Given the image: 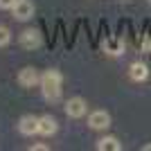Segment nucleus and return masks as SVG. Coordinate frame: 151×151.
I'll return each mask as SVG.
<instances>
[{"label": "nucleus", "instance_id": "obj_5", "mask_svg": "<svg viewBox=\"0 0 151 151\" xmlns=\"http://www.w3.org/2000/svg\"><path fill=\"white\" fill-rule=\"evenodd\" d=\"M18 83L25 88H34L36 83H41V75L36 72V68H23L18 72Z\"/></svg>", "mask_w": 151, "mask_h": 151}, {"label": "nucleus", "instance_id": "obj_9", "mask_svg": "<svg viewBox=\"0 0 151 151\" xmlns=\"http://www.w3.org/2000/svg\"><path fill=\"white\" fill-rule=\"evenodd\" d=\"M101 47H104V52H106V54L117 57V54H122V52H124V41H122V38H106V41L101 43Z\"/></svg>", "mask_w": 151, "mask_h": 151}, {"label": "nucleus", "instance_id": "obj_10", "mask_svg": "<svg viewBox=\"0 0 151 151\" xmlns=\"http://www.w3.org/2000/svg\"><path fill=\"white\" fill-rule=\"evenodd\" d=\"M129 77H131L133 81H145L147 77H149V68H147L145 63L135 61V63H131V68H129Z\"/></svg>", "mask_w": 151, "mask_h": 151}, {"label": "nucleus", "instance_id": "obj_7", "mask_svg": "<svg viewBox=\"0 0 151 151\" xmlns=\"http://www.w3.org/2000/svg\"><path fill=\"white\" fill-rule=\"evenodd\" d=\"M41 43H43V38H41V34H38L36 29H25L20 34V45L27 47V50H34V47H38Z\"/></svg>", "mask_w": 151, "mask_h": 151}, {"label": "nucleus", "instance_id": "obj_8", "mask_svg": "<svg viewBox=\"0 0 151 151\" xmlns=\"http://www.w3.org/2000/svg\"><path fill=\"white\" fill-rule=\"evenodd\" d=\"M57 129H59V124H57V120L52 117V115H43V117H38V133L41 135H54L57 133Z\"/></svg>", "mask_w": 151, "mask_h": 151}, {"label": "nucleus", "instance_id": "obj_1", "mask_svg": "<svg viewBox=\"0 0 151 151\" xmlns=\"http://www.w3.org/2000/svg\"><path fill=\"white\" fill-rule=\"evenodd\" d=\"M61 86H63V77L59 70H47L41 75V90H43L45 99L57 101L61 97Z\"/></svg>", "mask_w": 151, "mask_h": 151}, {"label": "nucleus", "instance_id": "obj_13", "mask_svg": "<svg viewBox=\"0 0 151 151\" xmlns=\"http://www.w3.org/2000/svg\"><path fill=\"white\" fill-rule=\"evenodd\" d=\"M16 5V0H0V9H12Z\"/></svg>", "mask_w": 151, "mask_h": 151}, {"label": "nucleus", "instance_id": "obj_2", "mask_svg": "<svg viewBox=\"0 0 151 151\" xmlns=\"http://www.w3.org/2000/svg\"><path fill=\"white\" fill-rule=\"evenodd\" d=\"M86 111H88V104H86V99H83V97H70V99L65 101V115H68V117H72V120L83 117V115H86Z\"/></svg>", "mask_w": 151, "mask_h": 151}, {"label": "nucleus", "instance_id": "obj_4", "mask_svg": "<svg viewBox=\"0 0 151 151\" xmlns=\"http://www.w3.org/2000/svg\"><path fill=\"white\" fill-rule=\"evenodd\" d=\"M88 126L95 129V131H104V129L111 126V115L106 111H93L88 115Z\"/></svg>", "mask_w": 151, "mask_h": 151}, {"label": "nucleus", "instance_id": "obj_3", "mask_svg": "<svg viewBox=\"0 0 151 151\" xmlns=\"http://www.w3.org/2000/svg\"><path fill=\"white\" fill-rule=\"evenodd\" d=\"M12 12H14V18L16 20H29L36 9H34V2H32V0H16V5L12 7Z\"/></svg>", "mask_w": 151, "mask_h": 151}, {"label": "nucleus", "instance_id": "obj_14", "mask_svg": "<svg viewBox=\"0 0 151 151\" xmlns=\"http://www.w3.org/2000/svg\"><path fill=\"white\" fill-rule=\"evenodd\" d=\"M45 149H47L45 145H32V151H45Z\"/></svg>", "mask_w": 151, "mask_h": 151}, {"label": "nucleus", "instance_id": "obj_12", "mask_svg": "<svg viewBox=\"0 0 151 151\" xmlns=\"http://www.w3.org/2000/svg\"><path fill=\"white\" fill-rule=\"evenodd\" d=\"M9 41H12V32L7 29L5 25H0V47L9 45Z\"/></svg>", "mask_w": 151, "mask_h": 151}, {"label": "nucleus", "instance_id": "obj_6", "mask_svg": "<svg viewBox=\"0 0 151 151\" xmlns=\"http://www.w3.org/2000/svg\"><path fill=\"white\" fill-rule=\"evenodd\" d=\"M18 131L23 135H36L38 133V117L34 115H23L18 120Z\"/></svg>", "mask_w": 151, "mask_h": 151}, {"label": "nucleus", "instance_id": "obj_16", "mask_svg": "<svg viewBox=\"0 0 151 151\" xmlns=\"http://www.w3.org/2000/svg\"><path fill=\"white\" fill-rule=\"evenodd\" d=\"M149 2H151V0H149Z\"/></svg>", "mask_w": 151, "mask_h": 151}, {"label": "nucleus", "instance_id": "obj_15", "mask_svg": "<svg viewBox=\"0 0 151 151\" xmlns=\"http://www.w3.org/2000/svg\"><path fill=\"white\" fill-rule=\"evenodd\" d=\"M142 151H151V145H145V147H142Z\"/></svg>", "mask_w": 151, "mask_h": 151}, {"label": "nucleus", "instance_id": "obj_11", "mask_svg": "<svg viewBox=\"0 0 151 151\" xmlns=\"http://www.w3.org/2000/svg\"><path fill=\"white\" fill-rule=\"evenodd\" d=\"M97 149H99V151H120L122 142L115 138V135H104V138L97 142Z\"/></svg>", "mask_w": 151, "mask_h": 151}]
</instances>
